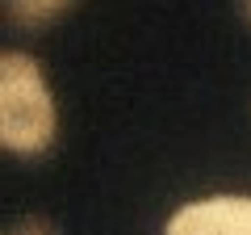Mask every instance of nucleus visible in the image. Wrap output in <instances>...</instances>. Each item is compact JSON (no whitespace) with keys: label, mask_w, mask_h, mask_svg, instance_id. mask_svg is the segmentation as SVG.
Returning a JSON list of instances; mask_svg holds the SVG:
<instances>
[{"label":"nucleus","mask_w":251,"mask_h":235,"mask_svg":"<svg viewBox=\"0 0 251 235\" xmlns=\"http://www.w3.org/2000/svg\"><path fill=\"white\" fill-rule=\"evenodd\" d=\"M54 139V101L42 67L13 51L0 59V143L17 155H38Z\"/></svg>","instance_id":"nucleus-1"},{"label":"nucleus","mask_w":251,"mask_h":235,"mask_svg":"<svg viewBox=\"0 0 251 235\" xmlns=\"http://www.w3.org/2000/svg\"><path fill=\"white\" fill-rule=\"evenodd\" d=\"M163 235H251V198L218 193V198L184 202L168 218Z\"/></svg>","instance_id":"nucleus-2"},{"label":"nucleus","mask_w":251,"mask_h":235,"mask_svg":"<svg viewBox=\"0 0 251 235\" xmlns=\"http://www.w3.org/2000/svg\"><path fill=\"white\" fill-rule=\"evenodd\" d=\"M63 4H67V0H9L13 17H17L21 26H42V21H50Z\"/></svg>","instance_id":"nucleus-3"},{"label":"nucleus","mask_w":251,"mask_h":235,"mask_svg":"<svg viewBox=\"0 0 251 235\" xmlns=\"http://www.w3.org/2000/svg\"><path fill=\"white\" fill-rule=\"evenodd\" d=\"M9 235H54V227L46 223V218H21Z\"/></svg>","instance_id":"nucleus-4"},{"label":"nucleus","mask_w":251,"mask_h":235,"mask_svg":"<svg viewBox=\"0 0 251 235\" xmlns=\"http://www.w3.org/2000/svg\"><path fill=\"white\" fill-rule=\"evenodd\" d=\"M243 13H247V21H251V0H243Z\"/></svg>","instance_id":"nucleus-5"}]
</instances>
